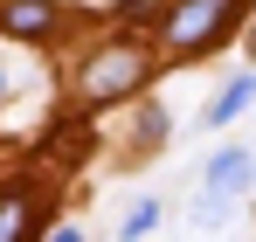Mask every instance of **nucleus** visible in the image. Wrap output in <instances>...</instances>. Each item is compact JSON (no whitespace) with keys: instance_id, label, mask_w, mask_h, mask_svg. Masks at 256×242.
Here are the masks:
<instances>
[{"instance_id":"3","label":"nucleus","mask_w":256,"mask_h":242,"mask_svg":"<svg viewBox=\"0 0 256 242\" xmlns=\"http://www.w3.org/2000/svg\"><path fill=\"white\" fill-rule=\"evenodd\" d=\"M250 180H256V160L242 152V146H228V152H214V160H208V194H222V201L242 194Z\"/></svg>"},{"instance_id":"4","label":"nucleus","mask_w":256,"mask_h":242,"mask_svg":"<svg viewBox=\"0 0 256 242\" xmlns=\"http://www.w3.org/2000/svg\"><path fill=\"white\" fill-rule=\"evenodd\" d=\"M0 28H7V35H48V28H56V7H48V0H7V7H0Z\"/></svg>"},{"instance_id":"2","label":"nucleus","mask_w":256,"mask_h":242,"mask_svg":"<svg viewBox=\"0 0 256 242\" xmlns=\"http://www.w3.org/2000/svg\"><path fill=\"white\" fill-rule=\"evenodd\" d=\"M138 83H146V56L118 42V48H104V56L84 70V97H90V104H111V97L138 90Z\"/></svg>"},{"instance_id":"1","label":"nucleus","mask_w":256,"mask_h":242,"mask_svg":"<svg viewBox=\"0 0 256 242\" xmlns=\"http://www.w3.org/2000/svg\"><path fill=\"white\" fill-rule=\"evenodd\" d=\"M242 14V0H180L166 14V48L173 56H201L208 42H222V28Z\"/></svg>"},{"instance_id":"10","label":"nucleus","mask_w":256,"mask_h":242,"mask_svg":"<svg viewBox=\"0 0 256 242\" xmlns=\"http://www.w3.org/2000/svg\"><path fill=\"white\" fill-rule=\"evenodd\" d=\"M250 48H256V42H250Z\"/></svg>"},{"instance_id":"7","label":"nucleus","mask_w":256,"mask_h":242,"mask_svg":"<svg viewBox=\"0 0 256 242\" xmlns=\"http://www.w3.org/2000/svg\"><path fill=\"white\" fill-rule=\"evenodd\" d=\"M152 228H160V201L146 194V201H138V208H132V214H125V242H138V236H152Z\"/></svg>"},{"instance_id":"9","label":"nucleus","mask_w":256,"mask_h":242,"mask_svg":"<svg viewBox=\"0 0 256 242\" xmlns=\"http://www.w3.org/2000/svg\"><path fill=\"white\" fill-rule=\"evenodd\" d=\"M0 97H7V70H0Z\"/></svg>"},{"instance_id":"5","label":"nucleus","mask_w":256,"mask_h":242,"mask_svg":"<svg viewBox=\"0 0 256 242\" xmlns=\"http://www.w3.org/2000/svg\"><path fill=\"white\" fill-rule=\"evenodd\" d=\"M250 97H256V76H236V83H228V90H222V97L208 104V124H228V118H242V111H250Z\"/></svg>"},{"instance_id":"8","label":"nucleus","mask_w":256,"mask_h":242,"mask_svg":"<svg viewBox=\"0 0 256 242\" xmlns=\"http://www.w3.org/2000/svg\"><path fill=\"white\" fill-rule=\"evenodd\" d=\"M48 242H84V236H76V228H56V236H48Z\"/></svg>"},{"instance_id":"6","label":"nucleus","mask_w":256,"mask_h":242,"mask_svg":"<svg viewBox=\"0 0 256 242\" xmlns=\"http://www.w3.org/2000/svg\"><path fill=\"white\" fill-rule=\"evenodd\" d=\"M28 194H0V242H28Z\"/></svg>"}]
</instances>
